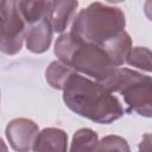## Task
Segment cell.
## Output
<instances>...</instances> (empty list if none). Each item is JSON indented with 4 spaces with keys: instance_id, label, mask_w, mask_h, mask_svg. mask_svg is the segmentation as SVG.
Masks as SVG:
<instances>
[{
    "instance_id": "6da1fadb",
    "label": "cell",
    "mask_w": 152,
    "mask_h": 152,
    "mask_svg": "<svg viewBox=\"0 0 152 152\" xmlns=\"http://www.w3.org/2000/svg\"><path fill=\"white\" fill-rule=\"evenodd\" d=\"M65 106L93 122L108 125L125 114L120 100L96 81L74 72L63 88Z\"/></svg>"
},
{
    "instance_id": "7a4b0ae2",
    "label": "cell",
    "mask_w": 152,
    "mask_h": 152,
    "mask_svg": "<svg viewBox=\"0 0 152 152\" xmlns=\"http://www.w3.org/2000/svg\"><path fill=\"white\" fill-rule=\"evenodd\" d=\"M53 52L61 63L80 75L94 78L97 83L116 68L101 45L83 43L70 32L62 33L57 38Z\"/></svg>"
},
{
    "instance_id": "3957f363",
    "label": "cell",
    "mask_w": 152,
    "mask_h": 152,
    "mask_svg": "<svg viewBox=\"0 0 152 152\" xmlns=\"http://www.w3.org/2000/svg\"><path fill=\"white\" fill-rule=\"evenodd\" d=\"M125 26V14L120 7L96 1L76 14L70 33L83 43L103 45L124 32Z\"/></svg>"
},
{
    "instance_id": "277c9868",
    "label": "cell",
    "mask_w": 152,
    "mask_h": 152,
    "mask_svg": "<svg viewBox=\"0 0 152 152\" xmlns=\"http://www.w3.org/2000/svg\"><path fill=\"white\" fill-rule=\"evenodd\" d=\"M100 84L110 93H119L126 104L125 112L152 116V80L128 68H115Z\"/></svg>"
},
{
    "instance_id": "5b68a950",
    "label": "cell",
    "mask_w": 152,
    "mask_h": 152,
    "mask_svg": "<svg viewBox=\"0 0 152 152\" xmlns=\"http://www.w3.org/2000/svg\"><path fill=\"white\" fill-rule=\"evenodd\" d=\"M26 27L27 25L17 1H2L0 8V51L8 56L20 52L25 40Z\"/></svg>"
},
{
    "instance_id": "8992f818",
    "label": "cell",
    "mask_w": 152,
    "mask_h": 152,
    "mask_svg": "<svg viewBox=\"0 0 152 152\" xmlns=\"http://www.w3.org/2000/svg\"><path fill=\"white\" fill-rule=\"evenodd\" d=\"M39 132L38 125L26 118H17L6 126V138L11 147L17 152H30Z\"/></svg>"
},
{
    "instance_id": "52a82bcc",
    "label": "cell",
    "mask_w": 152,
    "mask_h": 152,
    "mask_svg": "<svg viewBox=\"0 0 152 152\" xmlns=\"http://www.w3.org/2000/svg\"><path fill=\"white\" fill-rule=\"evenodd\" d=\"M53 37V30L49 18L27 25L25 34L26 49L33 53H43L49 50Z\"/></svg>"
},
{
    "instance_id": "ba28073f",
    "label": "cell",
    "mask_w": 152,
    "mask_h": 152,
    "mask_svg": "<svg viewBox=\"0 0 152 152\" xmlns=\"http://www.w3.org/2000/svg\"><path fill=\"white\" fill-rule=\"evenodd\" d=\"M68 134L56 127H46L38 132L32 152H66Z\"/></svg>"
},
{
    "instance_id": "9c48e42d",
    "label": "cell",
    "mask_w": 152,
    "mask_h": 152,
    "mask_svg": "<svg viewBox=\"0 0 152 152\" xmlns=\"http://www.w3.org/2000/svg\"><path fill=\"white\" fill-rule=\"evenodd\" d=\"M77 7L78 2L75 0L51 1L49 20L51 23L53 32L63 33L66 30V27L71 21H74L76 17Z\"/></svg>"
},
{
    "instance_id": "30bf717a",
    "label": "cell",
    "mask_w": 152,
    "mask_h": 152,
    "mask_svg": "<svg viewBox=\"0 0 152 152\" xmlns=\"http://www.w3.org/2000/svg\"><path fill=\"white\" fill-rule=\"evenodd\" d=\"M17 5L26 25L49 18L51 1H17Z\"/></svg>"
},
{
    "instance_id": "8fae6325",
    "label": "cell",
    "mask_w": 152,
    "mask_h": 152,
    "mask_svg": "<svg viewBox=\"0 0 152 152\" xmlns=\"http://www.w3.org/2000/svg\"><path fill=\"white\" fill-rule=\"evenodd\" d=\"M99 135L90 128H80L75 132L69 152H96Z\"/></svg>"
},
{
    "instance_id": "7c38bea8",
    "label": "cell",
    "mask_w": 152,
    "mask_h": 152,
    "mask_svg": "<svg viewBox=\"0 0 152 152\" xmlns=\"http://www.w3.org/2000/svg\"><path fill=\"white\" fill-rule=\"evenodd\" d=\"M74 72L75 71L68 65L61 63L59 61H53L45 70V78L50 87L57 90H63L66 81Z\"/></svg>"
},
{
    "instance_id": "4fadbf2b",
    "label": "cell",
    "mask_w": 152,
    "mask_h": 152,
    "mask_svg": "<svg viewBox=\"0 0 152 152\" xmlns=\"http://www.w3.org/2000/svg\"><path fill=\"white\" fill-rule=\"evenodd\" d=\"M151 51L148 48L145 46H134L131 49L126 62L128 65L138 68L142 71L151 72L152 70V64H151Z\"/></svg>"
},
{
    "instance_id": "5bb4252c",
    "label": "cell",
    "mask_w": 152,
    "mask_h": 152,
    "mask_svg": "<svg viewBox=\"0 0 152 152\" xmlns=\"http://www.w3.org/2000/svg\"><path fill=\"white\" fill-rule=\"evenodd\" d=\"M96 152H131V148L126 139L120 135L110 134L99 140Z\"/></svg>"
},
{
    "instance_id": "9a60e30c",
    "label": "cell",
    "mask_w": 152,
    "mask_h": 152,
    "mask_svg": "<svg viewBox=\"0 0 152 152\" xmlns=\"http://www.w3.org/2000/svg\"><path fill=\"white\" fill-rule=\"evenodd\" d=\"M139 152H151V135H150V133L144 134V137L139 144Z\"/></svg>"
},
{
    "instance_id": "2e32d148",
    "label": "cell",
    "mask_w": 152,
    "mask_h": 152,
    "mask_svg": "<svg viewBox=\"0 0 152 152\" xmlns=\"http://www.w3.org/2000/svg\"><path fill=\"white\" fill-rule=\"evenodd\" d=\"M0 152H8V148H7V145L5 144V141L0 138Z\"/></svg>"
},
{
    "instance_id": "e0dca14e",
    "label": "cell",
    "mask_w": 152,
    "mask_h": 152,
    "mask_svg": "<svg viewBox=\"0 0 152 152\" xmlns=\"http://www.w3.org/2000/svg\"><path fill=\"white\" fill-rule=\"evenodd\" d=\"M1 5H2V1H0V8H1Z\"/></svg>"
}]
</instances>
